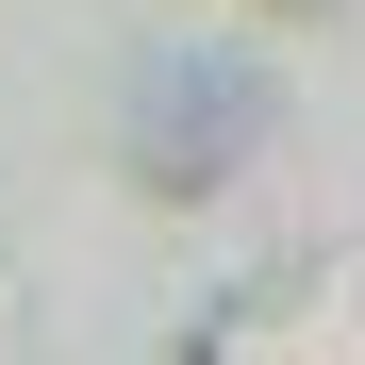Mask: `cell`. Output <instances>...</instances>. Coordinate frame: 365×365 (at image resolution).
Returning <instances> with one entry per match:
<instances>
[{"instance_id": "cell-1", "label": "cell", "mask_w": 365, "mask_h": 365, "mask_svg": "<svg viewBox=\"0 0 365 365\" xmlns=\"http://www.w3.org/2000/svg\"><path fill=\"white\" fill-rule=\"evenodd\" d=\"M116 150H133L150 200H216V182L266 150V83H250V67H200V50H166V67H133Z\"/></svg>"}, {"instance_id": "cell-2", "label": "cell", "mask_w": 365, "mask_h": 365, "mask_svg": "<svg viewBox=\"0 0 365 365\" xmlns=\"http://www.w3.org/2000/svg\"><path fill=\"white\" fill-rule=\"evenodd\" d=\"M282 17H316V0H282Z\"/></svg>"}]
</instances>
